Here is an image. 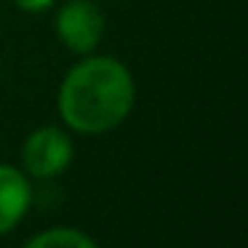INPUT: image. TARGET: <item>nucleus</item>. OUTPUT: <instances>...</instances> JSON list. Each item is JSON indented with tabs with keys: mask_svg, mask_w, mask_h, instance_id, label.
I'll return each mask as SVG.
<instances>
[{
	"mask_svg": "<svg viewBox=\"0 0 248 248\" xmlns=\"http://www.w3.org/2000/svg\"><path fill=\"white\" fill-rule=\"evenodd\" d=\"M16 6L22 11H30V14H40V11H48L54 6V0H16Z\"/></svg>",
	"mask_w": 248,
	"mask_h": 248,
	"instance_id": "obj_6",
	"label": "nucleus"
},
{
	"mask_svg": "<svg viewBox=\"0 0 248 248\" xmlns=\"http://www.w3.org/2000/svg\"><path fill=\"white\" fill-rule=\"evenodd\" d=\"M24 168L35 179H51L62 173L72 160V141L59 128H38L24 141Z\"/></svg>",
	"mask_w": 248,
	"mask_h": 248,
	"instance_id": "obj_3",
	"label": "nucleus"
},
{
	"mask_svg": "<svg viewBox=\"0 0 248 248\" xmlns=\"http://www.w3.org/2000/svg\"><path fill=\"white\" fill-rule=\"evenodd\" d=\"M131 72L112 56H91L70 70L59 91V112L78 134H104L134 107Z\"/></svg>",
	"mask_w": 248,
	"mask_h": 248,
	"instance_id": "obj_1",
	"label": "nucleus"
},
{
	"mask_svg": "<svg viewBox=\"0 0 248 248\" xmlns=\"http://www.w3.org/2000/svg\"><path fill=\"white\" fill-rule=\"evenodd\" d=\"M104 32V16L91 0H70L56 14V35L75 54H88L96 48Z\"/></svg>",
	"mask_w": 248,
	"mask_h": 248,
	"instance_id": "obj_2",
	"label": "nucleus"
},
{
	"mask_svg": "<svg viewBox=\"0 0 248 248\" xmlns=\"http://www.w3.org/2000/svg\"><path fill=\"white\" fill-rule=\"evenodd\" d=\"M24 248H99L86 232H78L72 227H54L40 235H35Z\"/></svg>",
	"mask_w": 248,
	"mask_h": 248,
	"instance_id": "obj_5",
	"label": "nucleus"
},
{
	"mask_svg": "<svg viewBox=\"0 0 248 248\" xmlns=\"http://www.w3.org/2000/svg\"><path fill=\"white\" fill-rule=\"evenodd\" d=\"M30 203H32V187L27 176L0 163V235L11 232L24 219Z\"/></svg>",
	"mask_w": 248,
	"mask_h": 248,
	"instance_id": "obj_4",
	"label": "nucleus"
}]
</instances>
